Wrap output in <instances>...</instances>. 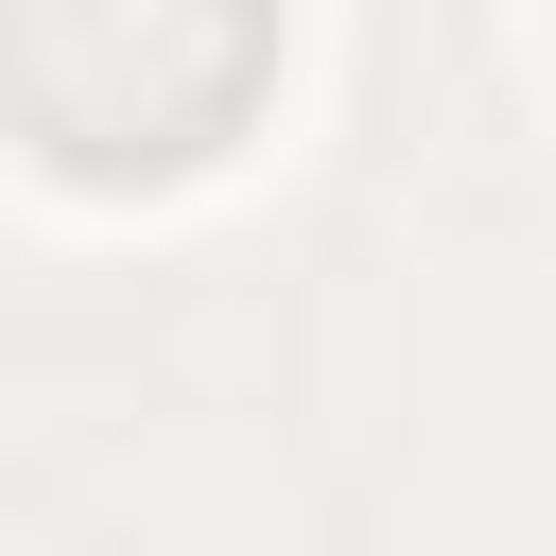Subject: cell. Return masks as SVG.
<instances>
[{
  "label": "cell",
  "mask_w": 556,
  "mask_h": 556,
  "mask_svg": "<svg viewBox=\"0 0 556 556\" xmlns=\"http://www.w3.org/2000/svg\"><path fill=\"white\" fill-rule=\"evenodd\" d=\"M261 70H278V0H0V122L87 191L226 156Z\"/></svg>",
  "instance_id": "1"
}]
</instances>
